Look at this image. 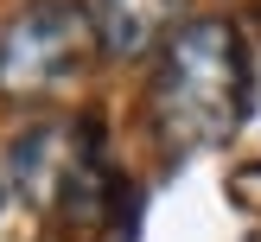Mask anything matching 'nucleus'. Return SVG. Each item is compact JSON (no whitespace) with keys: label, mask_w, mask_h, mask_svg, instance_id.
Listing matches in <instances>:
<instances>
[{"label":"nucleus","mask_w":261,"mask_h":242,"mask_svg":"<svg viewBox=\"0 0 261 242\" xmlns=\"http://www.w3.org/2000/svg\"><path fill=\"white\" fill-rule=\"evenodd\" d=\"M255 102L249 45L229 19H185L153 64V127L172 153L223 147Z\"/></svg>","instance_id":"f257e3e1"},{"label":"nucleus","mask_w":261,"mask_h":242,"mask_svg":"<svg viewBox=\"0 0 261 242\" xmlns=\"http://www.w3.org/2000/svg\"><path fill=\"white\" fill-rule=\"evenodd\" d=\"M7 178L19 191V204H32L38 217L96 229L102 210L115 204V172L102 159L96 121H38L13 140Z\"/></svg>","instance_id":"f03ea898"},{"label":"nucleus","mask_w":261,"mask_h":242,"mask_svg":"<svg viewBox=\"0 0 261 242\" xmlns=\"http://www.w3.org/2000/svg\"><path fill=\"white\" fill-rule=\"evenodd\" d=\"M242 242H261V229H255V236H242Z\"/></svg>","instance_id":"39448f33"},{"label":"nucleus","mask_w":261,"mask_h":242,"mask_svg":"<svg viewBox=\"0 0 261 242\" xmlns=\"http://www.w3.org/2000/svg\"><path fill=\"white\" fill-rule=\"evenodd\" d=\"M96 25L76 0H25L0 25V96L7 102H51L89 70Z\"/></svg>","instance_id":"7ed1b4c3"},{"label":"nucleus","mask_w":261,"mask_h":242,"mask_svg":"<svg viewBox=\"0 0 261 242\" xmlns=\"http://www.w3.org/2000/svg\"><path fill=\"white\" fill-rule=\"evenodd\" d=\"M89 25H96L102 58L127 64L166 51V38L185 25V0H89Z\"/></svg>","instance_id":"20e7f679"}]
</instances>
